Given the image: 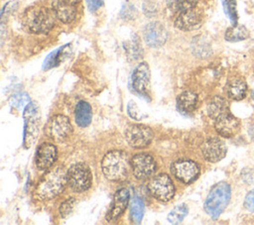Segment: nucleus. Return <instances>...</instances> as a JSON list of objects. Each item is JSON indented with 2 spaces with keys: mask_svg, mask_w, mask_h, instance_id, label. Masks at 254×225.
<instances>
[{
  "mask_svg": "<svg viewBox=\"0 0 254 225\" xmlns=\"http://www.w3.org/2000/svg\"><path fill=\"white\" fill-rule=\"evenodd\" d=\"M67 183V171L62 167L51 169L44 174L35 188V196L42 200L52 199L61 194Z\"/></svg>",
  "mask_w": 254,
  "mask_h": 225,
  "instance_id": "obj_1",
  "label": "nucleus"
},
{
  "mask_svg": "<svg viewBox=\"0 0 254 225\" xmlns=\"http://www.w3.org/2000/svg\"><path fill=\"white\" fill-rule=\"evenodd\" d=\"M54 11L43 6L29 7L23 15V24L27 31L33 34H46L56 23Z\"/></svg>",
  "mask_w": 254,
  "mask_h": 225,
  "instance_id": "obj_2",
  "label": "nucleus"
},
{
  "mask_svg": "<svg viewBox=\"0 0 254 225\" xmlns=\"http://www.w3.org/2000/svg\"><path fill=\"white\" fill-rule=\"evenodd\" d=\"M131 168V160L127 153L119 150L108 152L102 159V172L108 180L122 181L129 173Z\"/></svg>",
  "mask_w": 254,
  "mask_h": 225,
  "instance_id": "obj_3",
  "label": "nucleus"
},
{
  "mask_svg": "<svg viewBox=\"0 0 254 225\" xmlns=\"http://www.w3.org/2000/svg\"><path fill=\"white\" fill-rule=\"evenodd\" d=\"M230 198L231 188L227 182L220 181L214 184L204 201L205 212L212 219H217L227 207Z\"/></svg>",
  "mask_w": 254,
  "mask_h": 225,
  "instance_id": "obj_4",
  "label": "nucleus"
},
{
  "mask_svg": "<svg viewBox=\"0 0 254 225\" xmlns=\"http://www.w3.org/2000/svg\"><path fill=\"white\" fill-rule=\"evenodd\" d=\"M24 118V141L23 147L25 149H30L39 134V126L41 122V115L39 106L35 102H30L25 106L23 112Z\"/></svg>",
  "mask_w": 254,
  "mask_h": 225,
  "instance_id": "obj_5",
  "label": "nucleus"
},
{
  "mask_svg": "<svg viewBox=\"0 0 254 225\" xmlns=\"http://www.w3.org/2000/svg\"><path fill=\"white\" fill-rule=\"evenodd\" d=\"M91 181V171L85 164H74L67 170V184L74 192L87 190Z\"/></svg>",
  "mask_w": 254,
  "mask_h": 225,
  "instance_id": "obj_6",
  "label": "nucleus"
},
{
  "mask_svg": "<svg viewBox=\"0 0 254 225\" xmlns=\"http://www.w3.org/2000/svg\"><path fill=\"white\" fill-rule=\"evenodd\" d=\"M150 193L160 201H170L175 195V185L167 173H159L151 178L148 183Z\"/></svg>",
  "mask_w": 254,
  "mask_h": 225,
  "instance_id": "obj_7",
  "label": "nucleus"
},
{
  "mask_svg": "<svg viewBox=\"0 0 254 225\" xmlns=\"http://www.w3.org/2000/svg\"><path fill=\"white\" fill-rule=\"evenodd\" d=\"M72 132L69 119L64 115L53 116L45 126V134L53 141L63 142Z\"/></svg>",
  "mask_w": 254,
  "mask_h": 225,
  "instance_id": "obj_8",
  "label": "nucleus"
},
{
  "mask_svg": "<svg viewBox=\"0 0 254 225\" xmlns=\"http://www.w3.org/2000/svg\"><path fill=\"white\" fill-rule=\"evenodd\" d=\"M125 137L131 147L142 149L151 144L154 133L153 130L146 125L133 124L127 128Z\"/></svg>",
  "mask_w": 254,
  "mask_h": 225,
  "instance_id": "obj_9",
  "label": "nucleus"
},
{
  "mask_svg": "<svg viewBox=\"0 0 254 225\" xmlns=\"http://www.w3.org/2000/svg\"><path fill=\"white\" fill-rule=\"evenodd\" d=\"M171 172L180 181L190 183L198 177L199 168L190 160H179L172 164Z\"/></svg>",
  "mask_w": 254,
  "mask_h": 225,
  "instance_id": "obj_10",
  "label": "nucleus"
},
{
  "mask_svg": "<svg viewBox=\"0 0 254 225\" xmlns=\"http://www.w3.org/2000/svg\"><path fill=\"white\" fill-rule=\"evenodd\" d=\"M131 169L137 178L144 179L155 172L156 162L149 154H137L131 159Z\"/></svg>",
  "mask_w": 254,
  "mask_h": 225,
  "instance_id": "obj_11",
  "label": "nucleus"
},
{
  "mask_svg": "<svg viewBox=\"0 0 254 225\" xmlns=\"http://www.w3.org/2000/svg\"><path fill=\"white\" fill-rule=\"evenodd\" d=\"M143 39L149 47L160 48L167 42L168 32L160 22H151L143 29Z\"/></svg>",
  "mask_w": 254,
  "mask_h": 225,
  "instance_id": "obj_12",
  "label": "nucleus"
},
{
  "mask_svg": "<svg viewBox=\"0 0 254 225\" xmlns=\"http://www.w3.org/2000/svg\"><path fill=\"white\" fill-rule=\"evenodd\" d=\"M226 151L227 149L224 142L218 138H209L201 145L203 158L210 163H216L222 160L226 155Z\"/></svg>",
  "mask_w": 254,
  "mask_h": 225,
  "instance_id": "obj_13",
  "label": "nucleus"
},
{
  "mask_svg": "<svg viewBox=\"0 0 254 225\" xmlns=\"http://www.w3.org/2000/svg\"><path fill=\"white\" fill-rule=\"evenodd\" d=\"M214 128L220 136L231 138L238 133L240 122L230 112H226L214 120Z\"/></svg>",
  "mask_w": 254,
  "mask_h": 225,
  "instance_id": "obj_14",
  "label": "nucleus"
},
{
  "mask_svg": "<svg viewBox=\"0 0 254 225\" xmlns=\"http://www.w3.org/2000/svg\"><path fill=\"white\" fill-rule=\"evenodd\" d=\"M130 200V191L127 187H122L118 189L112 200V205L106 214V221L113 222L125 211Z\"/></svg>",
  "mask_w": 254,
  "mask_h": 225,
  "instance_id": "obj_15",
  "label": "nucleus"
},
{
  "mask_svg": "<svg viewBox=\"0 0 254 225\" xmlns=\"http://www.w3.org/2000/svg\"><path fill=\"white\" fill-rule=\"evenodd\" d=\"M151 72L147 62H140L133 70L131 76V85L138 94H145L150 84Z\"/></svg>",
  "mask_w": 254,
  "mask_h": 225,
  "instance_id": "obj_16",
  "label": "nucleus"
},
{
  "mask_svg": "<svg viewBox=\"0 0 254 225\" xmlns=\"http://www.w3.org/2000/svg\"><path fill=\"white\" fill-rule=\"evenodd\" d=\"M57 147L51 143H43L37 149L35 164L39 169H50L57 160Z\"/></svg>",
  "mask_w": 254,
  "mask_h": 225,
  "instance_id": "obj_17",
  "label": "nucleus"
},
{
  "mask_svg": "<svg viewBox=\"0 0 254 225\" xmlns=\"http://www.w3.org/2000/svg\"><path fill=\"white\" fill-rule=\"evenodd\" d=\"M202 24L201 15L193 8L178 13L175 26L182 31H194Z\"/></svg>",
  "mask_w": 254,
  "mask_h": 225,
  "instance_id": "obj_18",
  "label": "nucleus"
},
{
  "mask_svg": "<svg viewBox=\"0 0 254 225\" xmlns=\"http://www.w3.org/2000/svg\"><path fill=\"white\" fill-rule=\"evenodd\" d=\"M52 7H53V11L56 14V17L63 23L68 24L75 19V16H76L75 5H72L64 0H53Z\"/></svg>",
  "mask_w": 254,
  "mask_h": 225,
  "instance_id": "obj_19",
  "label": "nucleus"
},
{
  "mask_svg": "<svg viewBox=\"0 0 254 225\" xmlns=\"http://www.w3.org/2000/svg\"><path fill=\"white\" fill-rule=\"evenodd\" d=\"M225 92L227 96L232 100H242L245 98L247 93V84L242 78L234 77L226 83Z\"/></svg>",
  "mask_w": 254,
  "mask_h": 225,
  "instance_id": "obj_20",
  "label": "nucleus"
},
{
  "mask_svg": "<svg viewBox=\"0 0 254 225\" xmlns=\"http://www.w3.org/2000/svg\"><path fill=\"white\" fill-rule=\"evenodd\" d=\"M69 47H70V45L66 44V45H64V46L58 48L57 50L53 51L51 54H49L48 56L44 60L43 69L48 70V69L58 66L67 56V55L69 53Z\"/></svg>",
  "mask_w": 254,
  "mask_h": 225,
  "instance_id": "obj_21",
  "label": "nucleus"
},
{
  "mask_svg": "<svg viewBox=\"0 0 254 225\" xmlns=\"http://www.w3.org/2000/svg\"><path fill=\"white\" fill-rule=\"evenodd\" d=\"M197 103V95L191 91H184L177 98V108L183 113H190L194 111Z\"/></svg>",
  "mask_w": 254,
  "mask_h": 225,
  "instance_id": "obj_22",
  "label": "nucleus"
},
{
  "mask_svg": "<svg viewBox=\"0 0 254 225\" xmlns=\"http://www.w3.org/2000/svg\"><path fill=\"white\" fill-rule=\"evenodd\" d=\"M92 119V110L86 101H79L74 109V120L79 127H87Z\"/></svg>",
  "mask_w": 254,
  "mask_h": 225,
  "instance_id": "obj_23",
  "label": "nucleus"
},
{
  "mask_svg": "<svg viewBox=\"0 0 254 225\" xmlns=\"http://www.w3.org/2000/svg\"><path fill=\"white\" fill-rule=\"evenodd\" d=\"M226 112H229L228 103L224 98L220 96L213 97L207 104V114L213 120Z\"/></svg>",
  "mask_w": 254,
  "mask_h": 225,
  "instance_id": "obj_24",
  "label": "nucleus"
},
{
  "mask_svg": "<svg viewBox=\"0 0 254 225\" xmlns=\"http://www.w3.org/2000/svg\"><path fill=\"white\" fill-rule=\"evenodd\" d=\"M249 37V31L245 26L242 25H232L225 32L224 38L228 42H240L244 41Z\"/></svg>",
  "mask_w": 254,
  "mask_h": 225,
  "instance_id": "obj_25",
  "label": "nucleus"
},
{
  "mask_svg": "<svg viewBox=\"0 0 254 225\" xmlns=\"http://www.w3.org/2000/svg\"><path fill=\"white\" fill-rule=\"evenodd\" d=\"M130 216H131L132 222L136 223V224H139L141 222V220L143 219V216H144V202L137 195H134L131 198Z\"/></svg>",
  "mask_w": 254,
  "mask_h": 225,
  "instance_id": "obj_26",
  "label": "nucleus"
},
{
  "mask_svg": "<svg viewBox=\"0 0 254 225\" xmlns=\"http://www.w3.org/2000/svg\"><path fill=\"white\" fill-rule=\"evenodd\" d=\"M199 0H167L168 7L176 13L193 9Z\"/></svg>",
  "mask_w": 254,
  "mask_h": 225,
  "instance_id": "obj_27",
  "label": "nucleus"
},
{
  "mask_svg": "<svg viewBox=\"0 0 254 225\" xmlns=\"http://www.w3.org/2000/svg\"><path fill=\"white\" fill-rule=\"evenodd\" d=\"M125 50L126 55L130 60L138 59L139 57H141L143 51L141 48L140 41L136 35L133 36V38L127 43V46H125Z\"/></svg>",
  "mask_w": 254,
  "mask_h": 225,
  "instance_id": "obj_28",
  "label": "nucleus"
},
{
  "mask_svg": "<svg viewBox=\"0 0 254 225\" xmlns=\"http://www.w3.org/2000/svg\"><path fill=\"white\" fill-rule=\"evenodd\" d=\"M187 214H188V207L186 204L177 205L169 213L168 221L172 224H179L185 219Z\"/></svg>",
  "mask_w": 254,
  "mask_h": 225,
  "instance_id": "obj_29",
  "label": "nucleus"
},
{
  "mask_svg": "<svg viewBox=\"0 0 254 225\" xmlns=\"http://www.w3.org/2000/svg\"><path fill=\"white\" fill-rule=\"evenodd\" d=\"M222 7L225 15L232 23V25L237 24V9H236V0H221Z\"/></svg>",
  "mask_w": 254,
  "mask_h": 225,
  "instance_id": "obj_30",
  "label": "nucleus"
},
{
  "mask_svg": "<svg viewBox=\"0 0 254 225\" xmlns=\"http://www.w3.org/2000/svg\"><path fill=\"white\" fill-rule=\"evenodd\" d=\"M30 102V97L26 92L16 93L9 99V104L16 109H21L22 107L27 106Z\"/></svg>",
  "mask_w": 254,
  "mask_h": 225,
  "instance_id": "obj_31",
  "label": "nucleus"
},
{
  "mask_svg": "<svg viewBox=\"0 0 254 225\" xmlns=\"http://www.w3.org/2000/svg\"><path fill=\"white\" fill-rule=\"evenodd\" d=\"M137 10L136 8L133 6L132 3H130L129 1H126L123 5H122V8H121V11H120V17L123 19V20H134L136 17H137Z\"/></svg>",
  "mask_w": 254,
  "mask_h": 225,
  "instance_id": "obj_32",
  "label": "nucleus"
},
{
  "mask_svg": "<svg viewBox=\"0 0 254 225\" xmlns=\"http://www.w3.org/2000/svg\"><path fill=\"white\" fill-rule=\"evenodd\" d=\"M19 2L18 1H9L6 3L2 10H1V25H4L5 22L8 20L9 16L18 8Z\"/></svg>",
  "mask_w": 254,
  "mask_h": 225,
  "instance_id": "obj_33",
  "label": "nucleus"
},
{
  "mask_svg": "<svg viewBox=\"0 0 254 225\" xmlns=\"http://www.w3.org/2000/svg\"><path fill=\"white\" fill-rule=\"evenodd\" d=\"M75 199L74 198H68L65 201H64L61 206H60V214L63 218L67 217L71 211L73 210L74 206H75Z\"/></svg>",
  "mask_w": 254,
  "mask_h": 225,
  "instance_id": "obj_34",
  "label": "nucleus"
},
{
  "mask_svg": "<svg viewBox=\"0 0 254 225\" xmlns=\"http://www.w3.org/2000/svg\"><path fill=\"white\" fill-rule=\"evenodd\" d=\"M142 9L146 17H154L158 13V6L155 2L151 0H145L142 4Z\"/></svg>",
  "mask_w": 254,
  "mask_h": 225,
  "instance_id": "obj_35",
  "label": "nucleus"
},
{
  "mask_svg": "<svg viewBox=\"0 0 254 225\" xmlns=\"http://www.w3.org/2000/svg\"><path fill=\"white\" fill-rule=\"evenodd\" d=\"M127 112H128L129 116L132 119H136V120H140L141 119V113L139 111V108H138L137 104L135 102H133L132 100L129 101V103H128Z\"/></svg>",
  "mask_w": 254,
  "mask_h": 225,
  "instance_id": "obj_36",
  "label": "nucleus"
},
{
  "mask_svg": "<svg viewBox=\"0 0 254 225\" xmlns=\"http://www.w3.org/2000/svg\"><path fill=\"white\" fill-rule=\"evenodd\" d=\"M244 206L248 211L254 212V188L247 193L244 200Z\"/></svg>",
  "mask_w": 254,
  "mask_h": 225,
  "instance_id": "obj_37",
  "label": "nucleus"
},
{
  "mask_svg": "<svg viewBox=\"0 0 254 225\" xmlns=\"http://www.w3.org/2000/svg\"><path fill=\"white\" fill-rule=\"evenodd\" d=\"M104 0H86L87 7L90 11H96L103 5Z\"/></svg>",
  "mask_w": 254,
  "mask_h": 225,
  "instance_id": "obj_38",
  "label": "nucleus"
},
{
  "mask_svg": "<svg viewBox=\"0 0 254 225\" xmlns=\"http://www.w3.org/2000/svg\"><path fill=\"white\" fill-rule=\"evenodd\" d=\"M64 1H66V2H68V3H70V4H72V5H76V4H78L81 0H64Z\"/></svg>",
  "mask_w": 254,
  "mask_h": 225,
  "instance_id": "obj_39",
  "label": "nucleus"
},
{
  "mask_svg": "<svg viewBox=\"0 0 254 225\" xmlns=\"http://www.w3.org/2000/svg\"><path fill=\"white\" fill-rule=\"evenodd\" d=\"M249 135L254 139V126L249 130Z\"/></svg>",
  "mask_w": 254,
  "mask_h": 225,
  "instance_id": "obj_40",
  "label": "nucleus"
},
{
  "mask_svg": "<svg viewBox=\"0 0 254 225\" xmlns=\"http://www.w3.org/2000/svg\"><path fill=\"white\" fill-rule=\"evenodd\" d=\"M252 97H253V100H254V88H253V90H252Z\"/></svg>",
  "mask_w": 254,
  "mask_h": 225,
  "instance_id": "obj_41",
  "label": "nucleus"
}]
</instances>
